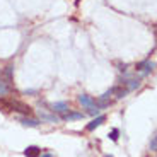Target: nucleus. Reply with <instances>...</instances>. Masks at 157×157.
Segmentation results:
<instances>
[{"mask_svg": "<svg viewBox=\"0 0 157 157\" xmlns=\"http://www.w3.org/2000/svg\"><path fill=\"white\" fill-rule=\"evenodd\" d=\"M5 104H7V111L12 109V111H16V113L24 114V116H31L33 114V108L28 106L26 102L17 101V99H5Z\"/></svg>", "mask_w": 157, "mask_h": 157, "instance_id": "obj_1", "label": "nucleus"}, {"mask_svg": "<svg viewBox=\"0 0 157 157\" xmlns=\"http://www.w3.org/2000/svg\"><path fill=\"white\" fill-rule=\"evenodd\" d=\"M154 67H155V63L147 58V60H144V62H138L135 68H137V72H142V74L145 75V74H149V72H152Z\"/></svg>", "mask_w": 157, "mask_h": 157, "instance_id": "obj_2", "label": "nucleus"}, {"mask_svg": "<svg viewBox=\"0 0 157 157\" xmlns=\"http://www.w3.org/2000/svg\"><path fill=\"white\" fill-rule=\"evenodd\" d=\"M51 111H53V113H58V114H67L68 111V102L67 101H58V102H53V104H51Z\"/></svg>", "mask_w": 157, "mask_h": 157, "instance_id": "obj_3", "label": "nucleus"}, {"mask_svg": "<svg viewBox=\"0 0 157 157\" xmlns=\"http://www.w3.org/2000/svg\"><path fill=\"white\" fill-rule=\"evenodd\" d=\"M10 90H12V87L9 86V82L5 80L4 74H2V68H0V98H5Z\"/></svg>", "mask_w": 157, "mask_h": 157, "instance_id": "obj_4", "label": "nucleus"}, {"mask_svg": "<svg viewBox=\"0 0 157 157\" xmlns=\"http://www.w3.org/2000/svg\"><path fill=\"white\" fill-rule=\"evenodd\" d=\"M2 74H4L5 80L9 82V86L14 89V82H12V80H14V67H12V65H5V67L2 68Z\"/></svg>", "mask_w": 157, "mask_h": 157, "instance_id": "obj_5", "label": "nucleus"}, {"mask_svg": "<svg viewBox=\"0 0 157 157\" xmlns=\"http://www.w3.org/2000/svg\"><path fill=\"white\" fill-rule=\"evenodd\" d=\"M104 121H106V116H104V114H99V116H96L94 120L86 126V130H87V132H92V130H96L99 125H102Z\"/></svg>", "mask_w": 157, "mask_h": 157, "instance_id": "obj_6", "label": "nucleus"}, {"mask_svg": "<svg viewBox=\"0 0 157 157\" xmlns=\"http://www.w3.org/2000/svg\"><path fill=\"white\" fill-rule=\"evenodd\" d=\"M78 102H80L82 106L89 108V109H90V108H96V106H98L94 99H92V98H89L87 94H80V96H78Z\"/></svg>", "mask_w": 157, "mask_h": 157, "instance_id": "obj_7", "label": "nucleus"}, {"mask_svg": "<svg viewBox=\"0 0 157 157\" xmlns=\"http://www.w3.org/2000/svg\"><path fill=\"white\" fill-rule=\"evenodd\" d=\"M24 155L26 157H39L41 155V149L36 147V145H31V147H28V149L24 150Z\"/></svg>", "mask_w": 157, "mask_h": 157, "instance_id": "obj_8", "label": "nucleus"}, {"mask_svg": "<svg viewBox=\"0 0 157 157\" xmlns=\"http://www.w3.org/2000/svg\"><path fill=\"white\" fill-rule=\"evenodd\" d=\"M130 90L126 89L125 86H121V84H120V86H114V96H116V99H121V98H125L126 94H128Z\"/></svg>", "mask_w": 157, "mask_h": 157, "instance_id": "obj_9", "label": "nucleus"}, {"mask_svg": "<svg viewBox=\"0 0 157 157\" xmlns=\"http://www.w3.org/2000/svg\"><path fill=\"white\" fill-rule=\"evenodd\" d=\"M21 123H22L24 126H38L41 121L36 120V118H31V116H24L22 120H21Z\"/></svg>", "mask_w": 157, "mask_h": 157, "instance_id": "obj_10", "label": "nucleus"}, {"mask_svg": "<svg viewBox=\"0 0 157 157\" xmlns=\"http://www.w3.org/2000/svg\"><path fill=\"white\" fill-rule=\"evenodd\" d=\"M39 116H41V120L50 121V123H58V120H60L58 116H55V114H46V113H41V111H39Z\"/></svg>", "mask_w": 157, "mask_h": 157, "instance_id": "obj_11", "label": "nucleus"}, {"mask_svg": "<svg viewBox=\"0 0 157 157\" xmlns=\"http://www.w3.org/2000/svg\"><path fill=\"white\" fill-rule=\"evenodd\" d=\"M86 116L84 113H67V114H63V120H68V121H72V120H82V118Z\"/></svg>", "mask_w": 157, "mask_h": 157, "instance_id": "obj_12", "label": "nucleus"}, {"mask_svg": "<svg viewBox=\"0 0 157 157\" xmlns=\"http://www.w3.org/2000/svg\"><path fill=\"white\" fill-rule=\"evenodd\" d=\"M150 150H154V152H157V133L154 135L152 138H150Z\"/></svg>", "mask_w": 157, "mask_h": 157, "instance_id": "obj_13", "label": "nucleus"}, {"mask_svg": "<svg viewBox=\"0 0 157 157\" xmlns=\"http://www.w3.org/2000/svg\"><path fill=\"white\" fill-rule=\"evenodd\" d=\"M118 135H120V132H118V128H114L113 132L109 133V138H111L113 142H116V140H118Z\"/></svg>", "mask_w": 157, "mask_h": 157, "instance_id": "obj_14", "label": "nucleus"}, {"mask_svg": "<svg viewBox=\"0 0 157 157\" xmlns=\"http://www.w3.org/2000/svg\"><path fill=\"white\" fill-rule=\"evenodd\" d=\"M39 157H53V154H50V152H46V154H41Z\"/></svg>", "mask_w": 157, "mask_h": 157, "instance_id": "obj_15", "label": "nucleus"}, {"mask_svg": "<svg viewBox=\"0 0 157 157\" xmlns=\"http://www.w3.org/2000/svg\"><path fill=\"white\" fill-rule=\"evenodd\" d=\"M154 34H155V39H157V26L154 28Z\"/></svg>", "mask_w": 157, "mask_h": 157, "instance_id": "obj_16", "label": "nucleus"}, {"mask_svg": "<svg viewBox=\"0 0 157 157\" xmlns=\"http://www.w3.org/2000/svg\"><path fill=\"white\" fill-rule=\"evenodd\" d=\"M104 157H113V155H104Z\"/></svg>", "mask_w": 157, "mask_h": 157, "instance_id": "obj_17", "label": "nucleus"}]
</instances>
